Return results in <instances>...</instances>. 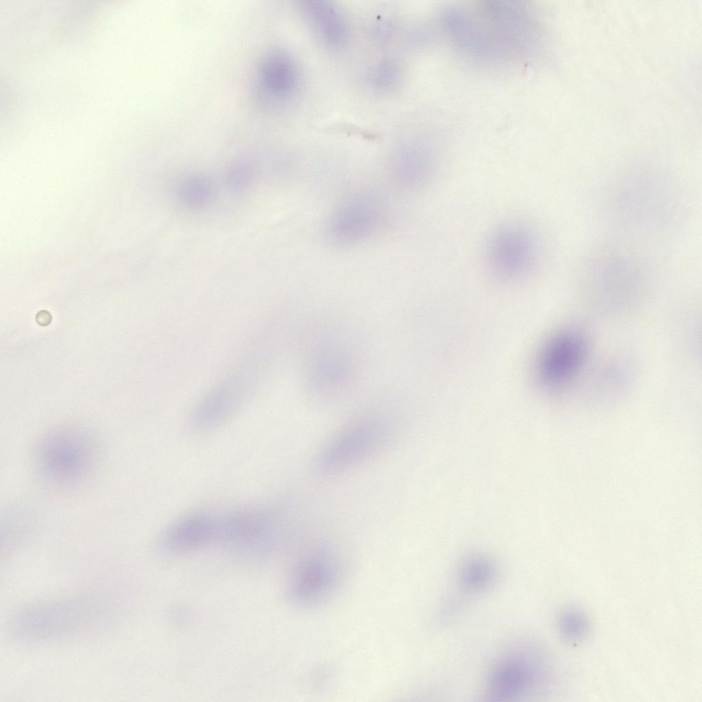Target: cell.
I'll list each match as a JSON object with an SVG mask.
<instances>
[{"mask_svg":"<svg viewBox=\"0 0 702 702\" xmlns=\"http://www.w3.org/2000/svg\"><path fill=\"white\" fill-rule=\"evenodd\" d=\"M119 603L111 595L89 594L49 602L19 612L12 620L13 636L25 642H42L88 634L115 618Z\"/></svg>","mask_w":702,"mask_h":702,"instance_id":"1","label":"cell"},{"mask_svg":"<svg viewBox=\"0 0 702 702\" xmlns=\"http://www.w3.org/2000/svg\"><path fill=\"white\" fill-rule=\"evenodd\" d=\"M471 10L482 45L493 64L520 60L535 50L537 26L522 5L511 1H481Z\"/></svg>","mask_w":702,"mask_h":702,"instance_id":"2","label":"cell"},{"mask_svg":"<svg viewBox=\"0 0 702 702\" xmlns=\"http://www.w3.org/2000/svg\"><path fill=\"white\" fill-rule=\"evenodd\" d=\"M97 459L96 441L77 430H60L40 439L35 451L39 474L49 484L71 487L85 480Z\"/></svg>","mask_w":702,"mask_h":702,"instance_id":"3","label":"cell"},{"mask_svg":"<svg viewBox=\"0 0 702 702\" xmlns=\"http://www.w3.org/2000/svg\"><path fill=\"white\" fill-rule=\"evenodd\" d=\"M547 657L528 646L513 647L503 653L487 673L485 696L488 701L519 700L544 690L553 679Z\"/></svg>","mask_w":702,"mask_h":702,"instance_id":"4","label":"cell"},{"mask_svg":"<svg viewBox=\"0 0 702 702\" xmlns=\"http://www.w3.org/2000/svg\"><path fill=\"white\" fill-rule=\"evenodd\" d=\"M391 430L389 420L380 415L365 416L352 422L319 451L314 461L316 472L330 476L361 463L384 446Z\"/></svg>","mask_w":702,"mask_h":702,"instance_id":"5","label":"cell"},{"mask_svg":"<svg viewBox=\"0 0 702 702\" xmlns=\"http://www.w3.org/2000/svg\"><path fill=\"white\" fill-rule=\"evenodd\" d=\"M282 530L274 509L250 507L220 515L218 543L247 555H260L274 548Z\"/></svg>","mask_w":702,"mask_h":702,"instance_id":"6","label":"cell"},{"mask_svg":"<svg viewBox=\"0 0 702 702\" xmlns=\"http://www.w3.org/2000/svg\"><path fill=\"white\" fill-rule=\"evenodd\" d=\"M386 211L380 200L367 193L346 197L335 208L327 222L329 239L348 246L371 239L383 228Z\"/></svg>","mask_w":702,"mask_h":702,"instance_id":"7","label":"cell"},{"mask_svg":"<svg viewBox=\"0 0 702 702\" xmlns=\"http://www.w3.org/2000/svg\"><path fill=\"white\" fill-rule=\"evenodd\" d=\"M588 343L578 329L566 328L555 334L543 348L537 365L541 385L550 391L568 386L583 367Z\"/></svg>","mask_w":702,"mask_h":702,"instance_id":"8","label":"cell"},{"mask_svg":"<svg viewBox=\"0 0 702 702\" xmlns=\"http://www.w3.org/2000/svg\"><path fill=\"white\" fill-rule=\"evenodd\" d=\"M337 570L330 558L320 553L304 557L295 566L289 580V592L298 603L313 605L333 592Z\"/></svg>","mask_w":702,"mask_h":702,"instance_id":"9","label":"cell"},{"mask_svg":"<svg viewBox=\"0 0 702 702\" xmlns=\"http://www.w3.org/2000/svg\"><path fill=\"white\" fill-rule=\"evenodd\" d=\"M239 372L227 376L205 396L193 411L191 427L197 431L213 429L228 420L239 408L245 395L246 382Z\"/></svg>","mask_w":702,"mask_h":702,"instance_id":"10","label":"cell"},{"mask_svg":"<svg viewBox=\"0 0 702 702\" xmlns=\"http://www.w3.org/2000/svg\"><path fill=\"white\" fill-rule=\"evenodd\" d=\"M220 515L210 511L193 513L169 524L160 538L168 553L184 554L218 543Z\"/></svg>","mask_w":702,"mask_h":702,"instance_id":"11","label":"cell"},{"mask_svg":"<svg viewBox=\"0 0 702 702\" xmlns=\"http://www.w3.org/2000/svg\"><path fill=\"white\" fill-rule=\"evenodd\" d=\"M591 276V288L601 303L617 307L633 299L638 289V277L623 261L609 260L597 265Z\"/></svg>","mask_w":702,"mask_h":702,"instance_id":"12","label":"cell"},{"mask_svg":"<svg viewBox=\"0 0 702 702\" xmlns=\"http://www.w3.org/2000/svg\"><path fill=\"white\" fill-rule=\"evenodd\" d=\"M259 77L263 91L276 99H285L293 94L299 77L293 59L280 51L266 57L262 62Z\"/></svg>","mask_w":702,"mask_h":702,"instance_id":"13","label":"cell"},{"mask_svg":"<svg viewBox=\"0 0 702 702\" xmlns=\"http://www.w3.org/2000/svg\"><path fill=\"white\" fill-rule=\"evenodd\" d=\"M318 33L330 45L340 44L345 36V25L337 8L325 1H307L303 5Z\"/></svg>","mask_w":702,"mask_h":702,"instance_id":"14","label":"cell"},{"mask_svg":"<svg viewBox=\"0 0 702 702\" xmlns=\"http://www.w3.org/2000/svg\"><path fill=\"white\" fill-rule=\"evenodd\" d=\"M458 575L459 586L463 592L476 594L491 587L496 581L497 569L489 557L475 555L463 561Z\"/></svg>","mask_w":702,"mask_h":702,"instance_id":"15","label":"cell"},{"mask_svg":"<svg viewBox=\"0 0 702 702\" xmlns=\"http://www.w3.org/2000/svg\"><path fill=\"white\" fill-rule=\"evenodd\" d=\"M504 237L496 241L494 261L497 265L506 273H514L519 271L526 264L529 255V243L527 240L518 232H507Z\"/></svg>","mask_w":702,"mask_h":702,"instance_id":"16","label":"cell"},{"mask_svg":"<svg viewBox=\"0 0 702 702\" xmlns=\"http://www.w3.org/2000/svg\"><path fill=\"white\" fill-rule=\"evenodd\" d=\"M557 627L565 640L573 644L582 642L590 631V623L585 614L572 607L564 609L560 612Z\"/></svg>","mask_w":702,"mask_h":702,"instance_id":"17","label":"cell"},{"mask_svg":"<svg viewBox=\"0 0 702 702\" xmlns=\"http://www.w3.org/2000/svg\"><path fill=\"white\" fill-rule=\"evenodd\" d=\"M211 195V186L205 178L195 177L186 180L180 188V195L189 205H204Z\"/></svg>","mask_w":702,"mask_h":702,"instance_id":"18","label":"cell"},{"mask_svg":"<svg viewBox=\"0 0 702 702\" xmlns=\"http://www.w3.org/2000/svg\"><path fill=\"white\" fill-rule=\"evenodd\" d=\"M250 177L247 170L239 167L232 170L228 176L230 183L234 186H241L247 182Z\"/></svg>","mask_w":702,"mask_h":702,"instance_id":"19","label":"cell"}]
</instances>
